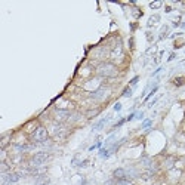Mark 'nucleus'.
<instances>
[{
  "mask_svg": "<svg viewBox=\"0 0 185 185\" xmlns=\"http://www.w3.org/2000/svg\"><path fill=\"white\" fill-rule=\"evenodd\" d=\"M46 130L43 129V128H40V129H37L36 132H34V139L36 141H45L46 139Z\"/></svg>",
  "mask_w": 185,
  "mask_h": 185,
  "instance_id": "f257e3e1",
  "label": "nucleus"
},
{
  "mask_svg": "<svg viewBox=\"0 0 185 185\" xmlns=\"http://www.w3.org/2000/svg\"><path fill=\"white\" fill-rule=\"evenodd\" d=\"M46 160H48V156H46L45 152H40V154H37V156H34L33 162L36 163V164H42V163H45Z\"/></svg>",
  "mask_w": 185,
  "mask_h": 185,
  "instance_id": "f03ea898",
  "label": "nucleus"
},
{
  "mask_svg": "<svg viewBox=\"0 0 185 185\" xmlns=\"http://www.w3.org/2000/svg\"><path fill=\"white\" fill-rule=\"evenodd\" d=\"M111 70H114V67H111L110 64H105V65H102V67H99V74H104V76H108V74L111 73Z\"/></svg>",
  "mask_w": 185,
  "mask_h": 185,
  "instance_id": "7ed1b4c3",
  "label": "nucleus"
}]
</instances>
